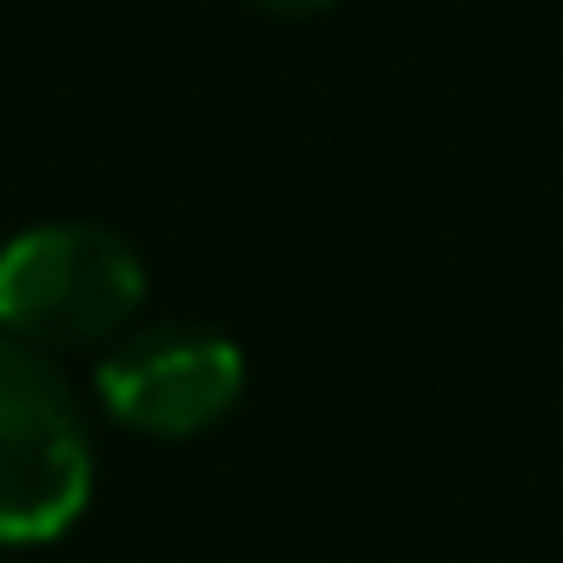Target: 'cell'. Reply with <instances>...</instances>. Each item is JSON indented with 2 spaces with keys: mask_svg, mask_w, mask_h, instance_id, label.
Wrapping results in <instances>:
<instances>
[{
  "mask_svg": "<svg viewBox=\"0 0 563 563\" xmlns=\"http://www.w3.org/2000/svg\"><path fill=\"white\" fill-rule=\"evenodd\" d=\"M146 306L140 252L93 219L27 225L0 245V332L34 352H107Z\"/></svg>",
  "mask_w": 563,
  "mask_h": 563,
  "instance_id": "6da1fadb",
  "label": "cell"
},
{
  "mask_svg": "<svg viewBox=\"0 0 563 563\" xmlns=\"http://www.w3.org/2000/svg\"><path fill=\"white\" fill-rule=\"evenodd\" d=\"M93 497V438L47 352L0 332V543L34 550Z\"/></svg>",
  "mask_w": 563,
  "mask_h": 563,
  "instance_id": "7a4b0ae2",
  "label": "cell"
},
{
  "mask_svg": "<svg viewBox=\"0 0 563 563\" xmlns=\"http://www.w3.org/2000/svg\"><path fill=\"white\" fill-rule=\"evenodd\" d=\"M100 405L146 438H199L245 391V352L212 325H140L100 352Z\"/></svg>",
  "mask_w": 563,
  "mask_h": 563,
  "instance_id": "3957f363",
  "label": "cell"
},
{
  "mask_svg": "<svg viewBox=\"0 0 563 563\" xmlns=\"http://www.w3.org/2000/svg\"><path fill=\"white\" fill-rule=\"evenodd\" d=\"M258 8H272V14H312V8H325V0H258Z\"/></svg>",
  "mask_w": 563,
  "mask_h": 563,
  "instance_id": "277c9868",
  "label": "cell"
}]
</instances>
